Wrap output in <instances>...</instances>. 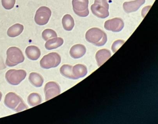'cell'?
I'll return each instance as SVG.
<instances>
[{"label":"cell","mask_w":158,"mask_h":124,"mask_svg":"<svg viewBox=\"0 0 158 124\" xmlns=\"http://www.w3.org/2000/svg\"><path fill=\"white\" fill-rule=\"evenodd\" d=\"M85 38L88 42L98 47L103 46L107 41L106 34L98 28L89 29L86 32Z\"/></svg>","instance_id":"obj_1"},{"label":"cell","mask_w":158,"mask_h":124,"mask_svg":"<svg viewBox=\"0 0 158 124\" xmlns=\"http://www.w3.org/2000/svg\"><path fill=\"white\" fill-rule=\"evenodd\" d=\"M4 103L7 108L16 113L28 109L27 106L25 105L22 98L15 93L9 92L6 94Z\"/></svg>","instance_id":"obj_2"},{"label":"cell","mask_w":158,"mask_h":124,"mask_svg":"<svg viewBox=\"0 0 158 124\" xmlns=\"http://www.w3.org/2000/svg\"><path fill=\"white\" fill-rule=\"evenodd\" d=\"M7 57L6 64L9 67L16 66V65L24 61V56L22 50L19 48L12 47L8 48L6 52Z\"/></svg>","instance_id":"obj_3"},{"label":"cell","mask_w":158,"mask_h":124,"mask_svg":"<svg viewBox=\"0 0 158 124\" xmlns=\"http://www.w3.org/2000/svg\"><path fill=\"white\" fill-rule=\"evenodd\" d=\"M109 5L107 0H94L91 6L93 14L98 18H105L109 16Z\"/></svg>","instance_id":"obj_4"},{"label":"cell","mask_w":158,"mask_h":124,"mask_svg":"<svg viewBox=\"0 0 158 124\" xmlns=\"http://www.w3.org/2000/svg\"><path fill=\"white\" fill-rule=\"evenodd\" d=\"M60 56L56 53H51L45 55L40 61V66L44 69L56 67L60 63Z\"/></svg>","instance_id":"obj_5"},{"label":"cell","mask_w":158,"mask_h":124,"mask_svg":"<svg viewBox=\"0 0 158 124\" xmlns=\"http://www.w3.org/2000/svg\"><path fill=\"white\" fill-rule=\"evenodd\" d=\"M27 72L24 70H10L6 72V79L9 84L17 86L27 76Z\"/></svg>","instance_id":"obj_6"},{"label":"cell","mask_w":158,"mask_h":124,"mask_svg":"<svg viewBox=\"0 0 158 124\" xmlns=\"http://www.w3.org/2000/svg\"><path fill=\"white\" fill-rule=\"evenodd\" d=\"M73 7L75 14L80 17H86L89 14V0H73Z\"/></svg>","instance_id":"obj_7"},{"label":"cell","mask_w":158,"mask_h":124,"mask_svg":"<svg viewBox=\"0 0 158 124\" xmlns=\"http://www.w3.org/2000/svg\"><path fill=\"white\" fill-rule=\"evenodd\" d=\"M51 14V10L49 8L46 6H41L36 11L35 21L38 25H45L49 21Z\"/></svg>","instance_id":"obj_8"},{"label":"cell","mask_w":158,"mask_h":124,"mask_svg":"<svg viewBox=\"0 0 158 124\" xmlns=\"http://www.w3.org/2000/svg\"><path fill=\"white\" fill-rule=\"evenodd\" d=\"M44 91L45 100L48 101L56 96H59L60 94L61 89L58 83L54 82H50L45 84Z\"/></svg>","instance_id":"obj_9"},{"label":"cell","mask_w":158,"mask_h":124,"mask_svg":"<svg viewBox=\"0 0 158 124\" xmlns=\"http://www.w3.org/2000/svg\"><path fill=\"white\" fill-rule=\"evenodd\" d=\"M124 27V22L119 18L109 19L105 22L104 27L106 30L113 32H120Z\"/></svg>","instance_id":"obj_10"},{"label":"cell","mask_w":158,"mask_h":124,"mask_svg":"<svg viewBox=\"0 0 158 124\" xmlns=\"http://www.w3.org/2000/svg\"><path fill=\"white\" fill-rule=\"evenodd\" d=\"M146 0H135L133 1L125 2L123 4V9L127 13H131L137 11L141 6L145 3Z\"/></svg>","instance_id":"obj_11"},{"label":"cell","mask_w":158,"mask_h":124,"mask_svg":"<svg viewBox=\"0 0 158 124\" xmlns=\"http://www.w3.org/2000/svg\"><path fill=\"white\" fill-rule=\"evenodd\" d=\"M111 57L110 51L107 49H102L96 53L95 55L98 66H100Z\"/></svg>","instance_id":"obj_12"},{"label":"cell","mask_w":158,"mask_h":124,"mask_svg":"<svg viewBox=\"0 0 158 124\" xmlns=\"http://www.w3.org/2000/svg\"><path fill=\"white\" fill-rule=\"evenodd\" d=\"M86 48L82 44L73 45L70 50V54L73 59H78L83 56L86 54Z\"/></svg>","instance_id":"obj_13"},{"label":"cell","mask_w":158,"mask_h":124,"mask_svg":"<svg viewBox=\"0 0 158 124\" xmlns=\"http://www.w3.org/2000/svg\"><path fill=\"white\" fill-rule=\"evenodd\" d=\"M73 75L75 80L84 77L87 75L88 70L85 65L77 64L73 67Z\"/></svg>","instance_id":"obj_14"},{"label":"cell","mask_w":158,"mask_h":124,"mask_svg":"<svg viewBox=\"0 0 158 124\" xmlns=\"http://www.w3.org/2000/svg\"><path fill=\"white\" fill-rule=\"evenodd\" d=\"M25 54L28 59L35 61L40 57L41 52L39 48L35 46H29L26 49Z\"/></svg>","instance_id":"obj_15"},{"label":"cell","mask_w":158,"mask_h":124,"mask_svg":"<svg viewBox=\"0 0 158 124\" xmlns=\"http://www.w3.org/2000/svg\"><path fill=\"white\" fill-rule=\"evenodd\" d=\"M63 42L64 40L62 38L56 37L47 40L45 44V47L48 50H51L60 47L63 44Z\"/></svg>","instance_id":"obj_16"},{"label":"cell","mask_w":158,"mask_h":124,"mask_svg":"<svg viewBox=\"0 0 158 124\" xmlns=\"http://www.w3.org/2000/svg\"><path fill=\"white\" fill-rule=\"evenodd\" d=\"M29 81L30 83L36 87H40L43 86L44 78L40 74L36 72H32L29 76Z\"/></svg>","instance_id":"obj_17"},{"label":"cell","mask_w":158,"mask_h":124,"mask_svg":"<svg viewBox=\"0 0 158 124\" xmlns=\"http://www.w3.org/2000/svg\"><path fill=\"white\" fill-rule=\"evenodd\" d=\"M24 26L22 24L17 23L12 25L7 30V34L10 38H15L20 35L23 32Z\"/></svg>","instance_id":"obj_18"},{"label":"cell","mask_w":158,"mask_h":124,"mask_svg":"<svg viewBox=\"0 0 158 124\" xmlns=\"http://www.w3.org/2000/svg\"><path fill=\"white\" fill-rule=\"evenodd\" d=\"M62 23L63 28L66 31H71L75 26L74 19L69 14H66L62 18Z\"/></svg>","instance_id":"obj_19"},{"label":"cell","mask_w":158,"mask_h":124,"mask_svg":"<svg viewBox=\"0 0 158 124\" xmlns=\"http://www.w3.org/2000/svg\"><path fill=\"white\" fill-rule=\"evenodd\" d=\"M27 102L29 105L30 106L35 107L41 103L42 98L39 94L33 93L29 95L27 98Z\"/></svg>","instance_id":"obj_20"},{"label":"cell","mask_w":158,"mask_h":124,"mask_svg":"<svg viewBox=\"0 0 158 124\" xmlns=\"http://www.w3.org/2000/svg\"><path fill=\"white\" fill-rule=\"evenodd\" d=\"M73 66L69 65H64L60 68V73L68 79L75 80L73 75Z\"/></svg>","instance_id":"obj_21"},{"label":"cell","mask_w":158,"mask_h":124,"mask_svg":"<svg viewBox=\"0 0 158 124\" xmlns=\"http://www.w3.org/2000/svg\"><path fill=\"white\" fill-rule=\"evenodd\" d=\"M57 34L54 30L50 29H47L43 31L42 33V38L45 41H47L50 39L56 38Z\"/></svg>","instance_id":"obj_22"},{"label":"cell","mask_w":158,"mask_h":124,"mask_svg":"<svg viewBox=\"0 0 158 124\" xmlns=\"http://www.w3.org/2000/svg\"><path fill=\"white\" fill-rule=\"evenodd\" d=\"M16 0H2V4L5 9L10 10L14 7Z\"/></svg>","instance_id":"obj_23"},{"label":"cell","mask_w":158,"mask_h":124,"mask_svg":"<svg viewBox=\"0 0 158 124\" xmlns=\"http://www.w3.org/2000/svg\"><path fill=\"white\" fill-rule=\"evenodd\" d=\"M125 41L123 40H117L114 42L111 46V50L113 53H115L118 50V49L125 43Z\"/></svg>","instance_id":"obj_24"},{"label":"cell","mask_w":158,"mask_h":124,"mask_svg":"<svg viewBox=\"0 0 158 124\" xmlns=\"http://www.w3.org/2000/svg\"><path fill=\"white\" fill-rule=\"evenodd\" d=\"M2 93L1 92H0V102H1V100L2 98Z\"/></svg>","instance_id":"obj_25"}]
</instances>
